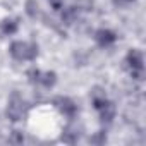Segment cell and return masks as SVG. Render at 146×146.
<instances>
[{
    "label": "cell",
    "instance_id": "1",
    "mask_svg": "<svg viewBox=\"0 0 146 146\" xmlns=\"http://www.w3.org/2000/svg\"><path fill=\"white\" fill-rule=\"evenodd\" d=\"M9 52L16 60H33L38 55V46L35 43H28V41H14L11 45Z\"/></svg>",
    "mask_w": 146,
    "mask_h": 146
},
{
    "label": "cell",
    "instance_id": "2",
    "mask_svg": "<svg viewBox=\"0 0 146 146\" xmlns=\"http://www.w3.org/2000/svg\"><path fill=\"white\" fill-rule=\"evenodd\" d=\"M127 67H129V72L134 79H141L143 78V70H144V65H143V53L139 50H131L127 53Z\"/></svg>",
    "mask_w": 146,
    "mask_h": 146
},
{
    "label": "cell",
    "instance_id": "3",
    "mask_svg": "<svg viewBox=\"0 0 146 146\" xmlns=\"http://www.w3.org/2000/svg\"><path fill=\"white\" fill-rule=\"evenodd\" d=\"M93 105L100 113V119L103 122H112V119L115 117V105L112 102H108L105 96H95L93 98Z\"/></svg>",
    "mask_w": 146,
    "mask_h": 146
},
{
    "label": "cell",
    "instance_id": "4",
    "mask_svg": "<svg viewBox=\"0 0 146 146\" xmlns=\"http://www.w3.org/2000/svg\"><path fill=\"white\" fill-rule=\"evenodd\" d=\"M28 76L31 78V81H33V83L43 84L45 88H52V86L55 84V81H57L55 72H41V70H38V69L29 70V74H28Z\"/></svg>",
    "mask_w": 146,
    "mask_h": 146
},
{
    "label": "cell",
    "instance_id": "5",
    "mask_svg": "<svg viewBox=\"0 0 146 146\" xmlns=\"http://www.w3.org/2000/svg\"><path fill=\"white\" fill-rule=\"evenodd\" d=\"M53 103H55V107L58 108V112L64 113L65 117H69V119L76 117V113H78V107H76V103L72 102L70 98H67V96H58V98H55Z\"/></svg>",
    "mask_w": 146,
    "mask_h": 146
},
{
    "label": "cell",
    "instance_id": "6",
    "mask_svg": "<svg viewBox=\"0 0 146 146\" xmlns=\"http://www.w3.org/2000/svg\"><path fill=\"white\" fill-rule=\"evenodd\" d=\"M95 40H96V43H98L100 46H105V48H107V46H110V45H113V43L117 41V36H115L113 31L102 28V29H98V31L95 33Z\"/></svg>",
    "mask_w": 146,
    "mask_h": 146
},
{
    "label": "cell",
    "instance_id": "7",
    "mask_svg": "<svg viewBox=\"0 0 146 146\" xmlns=\"http://www.w3.org/2000/svg\"><path fill=\"white\" fill-rule=\"evenodd\" d=\"M7 115L11 120H19L23 117V102L19 100L17 95L12 96L11 103H9V108H7Z\"/></svg>",
    "mask_w": 146,
    "mask_h": 146
},
{
    "label": "cell",
    "instance_id": "8",
    "mask_svg": "<svg viewBox=\"0 0 146 146\" xmlns=\"http://www.w3.org/2000/svg\"><path fill=\"white\" fill-rule=\"evenodd\" d=\"M17 23L16 21H12V19H5L4 23H2V31H4V35H14L16 31H17Z\"/></svg>",
    "mask_w": 146,
    "mask_h": 146
},
{
    "label": "cell",
    "instance_id": "9",
    "mask_svg": "<svg viewBox=\"0 0 146 146\" xmlns=\"http://www.w3.org/2000/svg\"><path fill=\"white\" fill-rule=\"evenodd\" d=\"M48 2H50V5L53 7V11H60V9H62V5H64L62 0H48Z\"/></svg>",
    "mask_w": 146,
    "mask_h": 146
},
{
    "label": "cell",
    "instance_id": "10",
    "mask_svg": "<svg viewBox=\"0 0 146 146\" xmlns=\"http://www.w3.org/2000/svg\"><path fill=\"white\" fill-rule=\"evenodd\" d=\"M120 2H134V0H120Z\"/></svg>",
    "mask_w": 146,
    "mask_h": 146
}]
</instances>
